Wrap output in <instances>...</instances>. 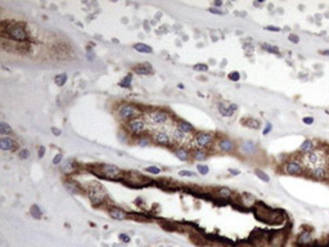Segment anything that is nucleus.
<instances>
[{
	"mask_svg": "<svg viewBox=\"0 0 329 247\" xmlns=\"http://www.w3.org/2000/svg\"><path fill=\"white\" fill-rule=\"evenodd\" d=\"M148 120H149L150 124L153 125H165L171 120V115L168 113L166 110H162V108H156V110H152L150 112H148Z\"/></svg>",
	"mask_w": 329,
	"mask_h": 247,
	"instance_id": "423d86ee",
	"label": "nucleus"
},
{
	"mask_svg": "<svg viewBox=\"0 0 329 247\" xmlns=\"http://www.w3.org/2000/svg\"><path fill=\"white\" fill-rule=\"evenodd\" d=\"M308 174L311 175V178H314V179H316V180H325V179H328V178H329V175L327 173V169H324V167L310 170V171H308Z\"/></svg>",
	"mask_w": 329,
	"mask_h": 247,
	"instance_id": "6ab92c4d",
	"label": "nucleus"
},
{
	"mask_svg": "<svg viewBox=\"0 0 329 247\" xmlns=\"http://www.w3.org/2000/svg\"><path fill=\"white\" fill-rule=\"evenodd\" d=\"M0 148L1 151H14L17 148V143L10 137H1L0 138Z\"/></svg>",
	"mask_w": 329,
	"mask_h": 247,
	"instance_id": "2eb2a0df",
	"label": "nucleus"
},
{
	"mask_svg": "<svg viewBox=\"0 0 329 247\" xmlns=\"http://www.w3.org/2000/svg\"><path fill=\"white\" fill-rule=\"evenodd\" d=\"M193 68L196 71H201V72H206L208 70V66L205 64V63H198V64H194Z\"/></svg>",
	"mask_w": 329,
	"mask_h": 247,
	"instance_id": "79ce46f5",
	"label": "nucleus"
},
{
	"mask_svg": "<svg viewBox=\"0 0 329 247\" xmlns=\"http://www.w3.org/2000/svg\"><path fill=\"white\" fill-rule=\"evenodd\" d=\"M328 156H329V154H328Z\"/></svg>",
	"mask_w": 329,
	"mask_h": 247,
	"instance_id": "bf43d9fd",
	"label": "nucleus"
},
{
	"mask_svg": "<svg viewBox=\"0 0 329 247\" xmlns=\"http://www.w3.org/2000/svg\"><path fill=\"white\" fill-rule=\"evenodd\" d=\"M61 169L66 175H71L75 173V170L77 169V163L72 160H67V161H64V163H62Z\"/></svg>",
	"mask_w": 329,
	"mask_h": 247,
	"instance_id": "aec40b11",
	"label": "nucleus"
},
{
	"mask_svg": "<svg viewBox=\"0 0 329 247\" xmlns=\"http://www.w3.org/2000/svg\"><path fill=\"white\" fill-rule=\"evenodd\" d=\"M174 154H175L176 158H179L180 161H189L192 157V153L189 152V149H187L185 147H177L174 149Z\"/></svg>",
	"mask_w": 329,
	"mask_h": 247,
	"instance_id": "f3484780",
	"label": "nucleus"
},
{
	"mask_svg": "<svg viewBox=\"0 0 329 247\" xmlns=\"http://www.w3.org/2000/svg\"><path fill=\"white\" fill-rule=\"evenodd\" d=\"M179 175L180 176H194V173H192V171H189V170H181V171H179Z\"/></svg>",
	"mask_w": 329,
	"mask_h": 247,
	"instance_id": "de8ad7c7",
	"label": "nucleus"
},
{
	"mask_svg": "<svg viewBox=\"0 0 329 247\" xmlns=\"http://www.w3.org/2000/svg\"><path fill=\"white\" fill-rule=\"evenodd\" d=\"M300 151H301L304 154L308 153V152L315 151V143H314L311 139H306L305 142L301 144V147H300Z\"/></svg>",
	"mask_w": 329,
	"mask_h": 247,
	"instance_id": "393cba45",
	"label": "nucleus"
},
{
	"mask_svg": "<svg viewBox=\"0 0 329 247\" xmlns=\"http://www.w3.org/2000/svg\"><path fill=\"white\" fill-rule=\"evenodd\" d=\"M217 194H219L220 198L229 200V198H231V196H233V192H231L229 188H226V187H220V188L217 189Z\"/></svg>",
	"mask_w": 329,
	"mask_h": 247,
	"instance_id": "c85d7f7f",
	"label": "nucleus"
},
{
	"mask_svg": "<svg viewBox=\"0 0 329 247\" xmlns=\"http://www.w3.org/2000/svg\"><path fill=\"white\" fill-rule=\"evenodd\" d=\"M197 171H198L201 175H206L208 174V171H210V169H208L207 165H202V163H198L197 165Z\"/></svg>",
	"mask_w": 329,
	"mask_h": 247,
	"instance_id": "4c0bfd02",
	"label": "nucleus"
},
{
	"mask_svg": "<svg viewBox=\"0 0 329 247\" xmlns=\"http://www.w3.org/2000/svg\"><path fill=\"white\" fill-rule=\"evenodd\" d=\"M271 130H273V125H271L270 122H267V124H266V126H265V129H264V131H262V134H264V135H267Z\"/></svg>",
	"mask_w": 329,
	"mask_h": 247,
	"instance_id": "09e8293b",
	"label": "nucleus"
},
{
	"mask_svg": "<svg viewBox=\"0 0 329 247\" xmlns=\"http://www.w3.org/2000/svg\"><path fill=\"white\" fill-rule=\"evenodd\" d=\"M153 142L157 145H161V147H171L172 138L167 131H157L153 135Z\"/></svg>",
	"mask_w": 329,
	"mask_h": 247,
	"instance_id": "9d476101",
	"label": "nucleus"
},
{
	"mask_svg": "<svg viewBox=\"0 0 329 247\" xmlns=\"http://www.w3.org/2000/svg\"><path fill=\"white\" fill-rule=\"evenodd\" d=\"M302 122L306 124V125H311V124H314V119L313 117H304V119H302Z\"/></svg>",
	"mask_w": 329,
	"mask_h": 247,
	"instance_id": "3c124183",
	"label": "nucleus"
},
{
	"mask_svg": "<svg viewBox=\"0 0 329 247\" xmlns=\"http://www.w3.org/2000/svg\"><path fill=\"white\" fill-rule=\"evenodd\" d=\"M0 134L3 137H7V135L13 134V130L7 122H0Z\"/></svg>",
	"mask_w": 329,
	"mask_h": 247,
	"instance_id": "7c9ffc66",
	"label": "nucleus"
},
{
	"mask_svg": "<svg viewBox=\"0 0 329 247\" xmlns=\"http://www.w3.org/2000/svg\"><path fill=\"white\" fill-rule=\"evenodd\" d=\"M131 80H133V76H131V75H127V76H125L124 79L121 80V82H120V86H122V88H130V86H131Z\"/></svg>",
	"mask_w": 329,
	"mask_h": 247,
	"instance_id": "e433bc0d",
	"label": "nucleus"
},
{
	"mask_svg": "<svg viewBox=\"0 0 329 247\" xmlns=\"http://www.w3.org/2000/svg\"><path fill=\"white\" fill-rule=\"evenodd\" d=\"M254 174H256V176L259 178V179H261L262 182H265V183H269V182H270V178H269V175L266 174L265 171L260 170V169H256V170H254Z\"/></svg>",
	"mask_w": 329,
	"mask_h": 247,
	"instance_id": "473e14b6",
	"label": "nucleus"
},
{
	"mask_svg": "<svg viewBox=\"0 0 329 247\" xmlns=\"http://www.w3.org/2000/svg\"><path fill=\"white\" fill-rule=\"evenodd\" d=\"M62 160H63V154L62 153L55 154V157L53 158V165H59V163H62Z\"/></svg>",
	"mask_w": 329,
	"mask_h": 247,
	"instance_id": "c03bdc74",
	"label": "nucleus"
},
{
	"mask_svg": "<svg viewBox=\"0 0 329 247\" xmlns=\"http://www.w3.org/2000/svg\"><path fill=\"white\" fill-rule=\"evenodd\" d=\"M51 133H54V135H55V137H59L62 134V131L59 130V129H57V128H51Z\"/></svg>",
	"mask_w": 329,
	"mask_h": 247,
	"instance_id": "6e6d98bb",
	"label": "nucleus"
},
{
	"mask_svg": "<svg viewBox=\"0 0 329 247\" xmlns=\"http://www.w3.org/2000/svg\"><path fill=\"white\" fill-rule=\"evenodd\" d=\"M89 170L94 173L96 176L103 178L108 180H120L124 178L122 170L116 165H109V163H101V165H94L93 167L89 166Z\"/></svg>",
	"mask_w": 329,
	"mask_h": 247,
	"instance_id": "f257e3e1",
	"label": "nucleus"
},
{
	"mask_svg": "<svg viewBox=\"0 0 329 247\" xmlns=\"http://www.w3.org/2000/svg\"><path fill=\"white\" fill-rule=\"evenodd\" d=\"M176 126L180 129V130L184 131V133L189 134V135H190L192 133H194V130H196V129H194V126L192 125L190 122L185 121V120H180V119L176 121Z\"/></svg>",
	"mask_w": 329,
	"mask_h": 247,
	"instance_id": "4be33fe9",
	"label": "nucleus"
},
{
	"mask_svg": "<svg viewBox=\"0 0 329 247\" xmlns=\"http://www.w3.org/2000/svg\"><path fill=\"white\" fill-rule=\"evenodd\" d=\"M66 188L68 189V192L72 194H79L80 192H81V188H80V185L77 184L76 182H73V180H66Z\"/></svg>",
	"mask_w": 329,
	"mask_h": 247,
	"instance_id": "a878e982",
	"label": "nucleus"
},
{
	"mask_svg": "<svg viewBox=\"0 0 329 247\" xmlns=\"http://www.w3.org/2000/svg\"><path fill=\"white\" fill-rule=\"evenodd\" d=\"M108 214H109L111 217H113L116 220H124L126 217V212L118 207H109L108 209Z\"/></svg>",
	"mask_w": 329,
	"mask_h": 247,
	"instance_id": "5701e85b",
	"label": "nucleus"
},
{
	"mask_svg": "<svg viewBox=\"0 0 329 247\" xmlns=\"http://www.w3.org/2000/svg\"><path fill=\"white\" fill-rule=\"evenodd\" d=\"M38 156H39V158H42V157L45 156V147H40V148H39Z\"/></svg>",
	"mask_w": 329,
	"mask_h": 247,
	"instance_id": "603ef678",
	"label": "nucleus"
},
{
	"mask_svg": "<svg viewBox=\"0 0 329 247\" xmlns=\"http://www.w3.org/2000/svg\"><path fill=\"white\" fill-rule=\"evenodd\" d=\"M242 122H244L243 125L247 126V128L250 129H254V130H257V129H260V121L256 119H247V120H243Z\"/></svg>",
	"mask_w": 329,
	"mask_h": 247,
	"instance_id": "c756f323",
	"label": "nucleus"
},
{
	"mask_svg": "<svg viewBox=\"0 0 329 247\" xmlns=\"http://www.w3.org/2000/svg\"><path fill=\"white\" fill-rule=\"evenodd\" d=\"M120 239H121V241H124V242H126V243H127L129 241H130V238H129V235H127V234H120Z\"/></svg>",
	"mask_w": 329,
	"mask_h": 247,
	"instance_id": "5fc2aeb1",
	"label": "nucleus"
},
{
	"mask_svg": "<svg viewBox=\"0 0 329 247\" xmlns=\"http://www.w3.org/2000/svg\"><path fill=\"white\" fill-rule=\"evenodd\" d=\"M288 39H289V41H292L293 44H297V43L300 41V37H298V35H294V34H289Z\"/></svg>",
	"mask_w": 329,
	"mask_h": 247,
	"instance_id": "49530a36",
	"label": "nucleus"
},
{
	"mask_svg": "<svg viewBox=\"0 0 329 247\" xmlns=\"http://www.w3.org/2000/svg\"><path fill=\"white\" fill-rule=\"evenodd\" d=\"M54 82H55L58 86H63V85L67 82V75L66 73H59L54 77Z\"/></svg>",
	"mask_w": 329,
	"mask_h": 247,
	"instance_id": "2f4dec72",
	"label": "nucleus"
},
{
	"mask_svg": "<svg viewBox=\"0 0 329 247\" xmlns=\"http://www.w3.org/2000/svg\"><path fill=\"white\" fill-rule=\"evenodd\" d=\"M321 54H324V56H329V50H323Z\"/></svg>",
	"mask_w": 329,
	"mask_h": 247,
	"instance_id": "13d9d810",
	"label": "nucleus"
},
{
	"mask_svg": "<svg viewBox=\"0 0 329 247\" xmlns=\"http://www.w3.org/2000/svg\"><path fill=\"white\" fill-rule=\"evenodd\" d=\"M134 72L138 73V75H149V73H152V68H150L149 64L144 63V64L135 66V67H134Z\"/></svg>",
	"mask_w": 329,
	"mask_h": 247,
	"instance_id": "bb28decb",
	"label": "nucleus"
},
{
	"mask_svg": "<svg viewBox=\"0 0 329 247\" xmlns=\"http://www.w3.org/2000/svg\"><path fill=\"white\" fill-rule=\"evenodd\" d=\"M262 48L264 49H266L267 51H270V53H273V54H279V49L276 47H273V45H270V44H262Z\"/></svg>",
	"mask_w": 329,
	"mask_h": 247,
	"instance_id": "58836bf2",
	"label": "nucleus"
},
{
	"mask_svg": "<svg viewBox=\"0 0 329 247\" xmlns=\"http://www.w3.org/2000/svg\"><path fill=\"white\" fill-rule=\"evenodd\" d=\"M313 242H314V239H313V237H311V233H308L307 231H304L298 235V238H297V243H298L300 246H304V247H306V246L310 247Z\"/></svg>",
	"mask_w": 329,
	"mask_h": 247,
	"instance_id": "a211bd4d",
	"label": "nucleus"
},
{
	"mask_svg": "<svg viewBox=\"0 0 329 247\" xmlns=\"http://www.w3.org/2000/svg\"><path fill=\"white\" fill-rule=\"evenodd\" d=\"M19 158L21 160H26V158H28V156H30V151L28 149H26V148H23V149H21L19 151Z\"/></svg>",
	"mask_w": 329,
	"mask_h": 247,
	"instance_id": "37998d69",
	"label": "nucleus"
},
{
	"mask_svg": "<svg viewBox=\"0 0 329 247\" xmlns=\"http://www.w3.org/2000/svg\"><path fill=\"white\" fill-rule=\"evenodd\" d=\"M242 201H243V205H244V206H250V205H252L256 200H254V197L252 196V194H243Z\"/></svg>",
	"mask_w": 329,
	"mask_h": 247,
	"instance_id": "f704fd0d",
	"label": "nucleus"
},
{
	"mask_svg": "<svg viewBox=\"0 0 329 247\" xmlns=\"http://www.w3.org/2000/svg\"><path fill=\"white\" fill-rule=\"evenodd\" d=\"M228 173L231 175H239L241 174V170H238V169H228Z\"/></svg>",
	"mask_w": 329,
	"mask_h": 247,
	"instance_id": "864d4df0",
	"label": "nucleus"
},
{
	"mask_svg": "<svg viewBox=\"0 0 329 247\" xmlns=\"http://www.w3.org/2000/svg\"><path fill=\"white\" fill-rule=\"evenodd\" d=\"M1 35L17 43H26L28 40V34L26 31L25 26L22 23H18V22H12V23L8 25L3 23Z\"/></svg>",
	"mask_w": 329,
	"mask_h": 247,
	"instance_id": "f03ea898",
	"label": "nucleus"
},
{
	"mask_svg": "<svg viewBox=\"0 0 329 247\" xmlns=\"http://www.w3.org/2000/svg\"><path fill=\"white\" fill-rule=\"evenodd\" d=\"M265 28L269 31H271V32H279L280 31V28L276 27V26H265Z\"/></svg>",
	"mask_w": 329,
	"mask_h": 247,
	"instance_id": "8fccbe9b",
	"label": "nucleus"
},
{
	"mask_svg": "<svg viewBox=\"0 0 329 247\" xmlns=\"http://www.w3.org/2000/svg\"><path fill=\"white\" fill-rule=\"evenodd\" d=\"M283 214L279 210H270V214H269V219L267 223L270 224H278L283 220Z\"/></svg>",
	"mask_w": 329,
	"mask_h": 247,
	"instance_id": "b1692460",
	"label": "nucleus"
},
{
	"mask_svg": "<svg viewBox=\"0 0 329 247\" xmlns=\"http://www.w3.org/2000/svg\"><path fill=\"white\" fill-rule=\"evenodd\" d=\"M237 110H238V106L234 104V103L221 102L219 104V112L221 113V116H224V117H231Z\"/></svg>",
	"mask_w": 329,
	"mask_h": 247,
	"instance_id": "f8f14e48",
	"label": "nucleus"
},
{
	"mask_svg": "<svg viewBox=\"0 0 329 247\" xmlns=\"http://www.w3.org/2000/svg\"><path fill=\"white\" fill-rule=\"evenodd\" d=\"M213 139H215V137H213L211 133L199 131V133H197L196 135H194V138H193V144L196 145L197 148L205 149V151H206V149H208L211 145H212Z\"/></svg>",
	"mask_w": 329,
	"mask_h": 247,
	"instance_id": "6e6552de",
	"label": "nucleus"
},
{
	"mask_svg": "<svg viewBox=\"0 0 329 247\" xmlns=\"http://www.w3.org/2000/svg\"><path fill=\"white\" fill-rule=\"evenodd\" d=\"M30 212H31V216H34L35 219H40V217H41V211H40V209H39L38 205L31 206Z\"/></svg>",
	"mask_w": 329,
	"mask_h": 247,
	"instance_id": "c9c22d12",
	"label": "nucleus"
},
{
	"mask_svg": "<svg viewBox=\"0 0 329 247\" xmlns=\"http://www.w3.org/2000/svg\"><path fill=\"white\" fill-rule=\"evenodd\" d=\"M171 138H172L174 143H177V144H183V143H185L188 140V138H189V134L184 133L183 130H180L177 126H175V128L172 129V133H171Z\"/></svg>",
	"mask_w": 329,
	"mask_h": 247,
	"instance_id": "4468645a",
	"label": "nucleus"
},
{
	"mask_svg": "<svg viewBox=\"0 0 329 247\" xmlns=\"http://www.w3.org/2000/svg\"><path fill=\"white\" fill-rule=\"evenodd\" d=\"M143 110L135 103H122L117 108V116L121 121H131V120L140 117Z\"/></svg>",
	"mask_w": 329,
	"mask_h": 247,
	"instance_id": "20e7f679",
	"label": "nucleus"
},
{
	"mask_svg": "<svg viewBox=\"0 0 329 247\" xmlns=\"http://www.w3.org/2000/svg\"><path fill=\"white\" fill-rule=\"evenodd\" d=\"M302 165L304 167L308 169V171L314 170V169H325L328 165V154H325L323 151H316V149L305 153L302 156Z\"/></svg>",
	"mask_w": 329,
	"mask_h": 247,
	"instance_id": "7ed1b4c3",
	"label": "nucleus"
},
{
	"mask_svg": "<svg viewBox=\"0 0 329 247\" xmlns=\"http://www.w3.org/2000/svg\"><path fill=\"white\" fill-rule=\"evenodd\" d=\"M228 77H229V80L237 82V81H239V79H241V75H239V72H237V71H233V72H230L228 75Z\"/></svg>",
	"mask_w": 329,
	"mask_h": 247,
	"instance_id": "a19ab883",
	"label": "nucleus"
},
{
	"mask_svg": "<svg viewBox=\"0 0 329 247\" xmlns=\"http://www.w3.org/2000/svg\"><path fill=\"white\" fill-rule=\"evenodd\" d=\"M126 130L131 135L142 137L147 131V121L142 117H136V119L126 122Z\"/></svg>",
	"mask_w": 329,
	"mask_h": 247,
	"instance_id": "0eeeda50",
	"label": "nucleus"
},
{
	"mask_svg": "<svg viewBox=\"0 0 329 247\" xmlns=\"http://www.w3.org/2000/svg\"><path fill=\"white\" fill-rule=\"evenodd\" d=\"M145 171L152 175H158L161 173V169L157 167V166H148V167H145Z\"/></svg>",
	"mask_w": 329,
	"mask_h": 247,
	"instance_id": "ea45409f",
	"label": "nucleus"
},
{
	"mask_svg": "<svg viewBox=\"0 0 329 247\" xmlns=\"http://www.w3.org/2000/svg\"><path fill=\"white\" fill-rule=\"evenodd\" d=\"M138 145H140V147H147V145H149L150 144V138L148 137V135H142V137H139V139H138Z\"/></svg>",
	"mask_w": 329,
	"mask_h": 247,
	"instance_id": "72a5a7b5",
	"label": "nucleus"
},
{
	"mask_svg": "<svg viewBox=\"0 0 329 247\" xmlns=\"http://www.w3.org/2000/svg\"><path fill=\"white\" fill-rule=\"evenodd\" d=\"M134 49H135L136 51H139V53H145V54L153 53L152 48H150L149 45L144 44V43H136V44H134Z\"/></svg>",
	"mask_w": 329,
	"mask_h": 247,
	"instance_id": "cd10ccee",
	"label": "nucleus"
},
{
	"mask_svg": "<svg viewBox=\"0 0 329 247\" xmlns=\"http://www.w3.org/2000/svg\"><path fill=\"white\" fill-rule=\"evenodd\" d=\"M285 241V234L283 232H279V233L273 234V237L269 241V246L270 247H283Z\"/></svg>",
	"mask_w": 329,
	"mask_h": 247,
	"instance_id": "dca6fc26",
	"label": "nucleus"
},
{
	"mask_svg": "<svg viewBox=\"0 0 329 247\" xmlns=\"http://www.w3.org/2000/svg\"><path fill=\"white\" fill-rule=\"evenodd\" d=\"M256 151H257L256 143L251 142V140H244V142H242L241 145H239V152H241L242 154H246V156H251V154H253Z\"/></svg>",
	"mask_w": 329,
	"mask_h": 247,
	"instance_id": "ddd939ff",
	"label": "nucleus"
},
{
	"mask_svg": "<svg viewBox=\"0 0 329 247\" xmlns=\"http://www.w3.org/2000/svg\"><path fill=\"white\" fill-rule=\"evenodd\" d=\"M217 147H219V151L222 153H233L237 149V144L230 138H221L217 142Z\"/></svg>",
	"mask_w": 329,
	"mask_h": 247,
	"instance_id": "9b49d317",
	"label": "nucleus"
},
{
	"mask_svg": "<svg viewBox=\"0 0 329 247\" xmlns=\"http://www.w3.org/2000/svg\"><path fill=\"white\" fill-rule=\"evenodd\" d=\"M207 157H208L207 151H205V149L196 148L192 151V158L194 161H197V162H203V161L207 160Z\"/></svg>",
	"mask_w": 329,
	"mask_h": 247,
	"instance_id": "412c9836",
	"label": "nucleus"
},
{
	"mask_svg": "<svg viewBox=\"0 0 329 247\" xmlns=\"http://www.w3.org/2000/svg\"><path fill=\"white\" fill-rule=\"evenodd\" d=\"M88 194L90 197V201L94 206H99L107 198V192L98 182H91L88 185Z\"/></svg>",
	"mask_w": 329,
	"mask_h": 247,
	"instance_id": "39448f33",
	"label": "nucleus"
},
{
	"mask_svg": "<svg viewBox=\"0 0 329 247\" xmlns=\"http://www.w3.org/2000/svg\"><path fill=\"white\" fill-rule=\"evenodd\" d=\"M221 5H222L221 0H215V1H213V7H215V8H220Z\"/></svg>",
	"mask_w": 329,
	"mask_h": 247,
	"instance_id": "4d7b16f0",
	"label": "nucleus"
},
{
	"mask_svg": "<svg viewBox=\"0 0 329 247\" xmlns=\"http://www.w3.org/2000/svg\"><path fill=\"white\" fill-rule=\"evenodd\" d=\"M283 171L288 175H301L305 171V167L301 161L291 160L283 165Z\"/></svg>",
	"mask_w": 329,
	"mask_h": 247,
	"instance_id": "1a4fd4ad",
	"label": "nucleus"
},
{
	"mask_svg": "<svg viewBox=\"0 0 329 247\" xmlns=\"http://www.w3.org/2000/svg\"><path fill=\"white\" fill-rule=\"evenodd\" d=\"M208 10H210V13H212V14H219V16H222V14H225L224 10H220L219 8H215V7L210 8Z\"/></svg>",
	"mask_w": 329,
	"mask_h": 247,
	"instance_id": "a18cd8bd",
	"label": "nucleus"
}]
</instances>
